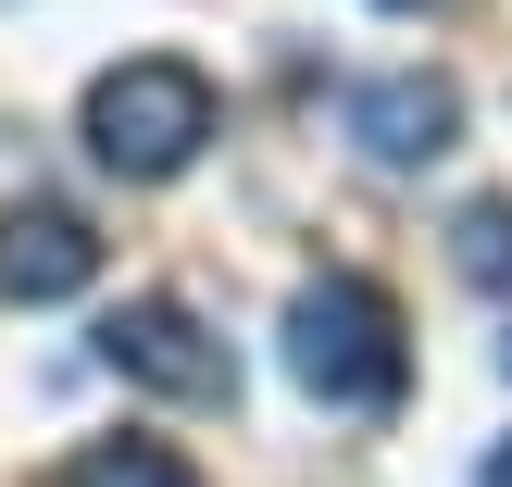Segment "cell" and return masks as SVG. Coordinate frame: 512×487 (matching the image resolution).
I'll list each match as a JSON object with an SVG mask.
<instances>
[{
  "label": "cell",
  "instance_id": "obj_10",
  "mask_svg": "<svg viewBox=\"0 0 512 487\" xmlns=\"http://www.w3.org/2000/svg\"><path fill=\"white\" fill-rule=\"evenodd\" d=\"M500 363H512V338H500Z\"/></svg>",
  "mask_w": 512,
  "mask_h": 487
},
{
  "label": "cell",
  "instance_id": "obj_6",
  "mask_svg": "<svg viewBox=\"0 0 512 487\" xmlns=\"http://www.w3.org/2000/svg\"><path fill=\"white\" fill-rule=\"evenodd\" d=\"M63 487H200V475L175 463L163 438H100V450H88V463H75Z\"/></svg>",
  "mask_w": 512,
  "mask_h": 487
},
{
  "label": "cell",
  "instance_id": "obj_9",
  "mask_svg": "<svg viewBox=\"0 0 512 487\" xmlns=\"http://www.w3.org/2000/svg\"><path fill=\"white\" fill-rule=\"evenodd\" d=\"M388 13H425V0H388Z\"/></svg>",
  "mask_w": 512,
  "mask_h": 487
},
{
  "label": "cell",
  "instance_id": "obj_3",
  "mask_svg": "<svg viewBox=\"0 0 512 487\" xmlns=\"http://www.w3.org/2000/svg\"><path fill=\"white\" fill-rule=\"evenodd\" d=\"M100 363H113L125 388H150V400H188V413H200V400H238V363H225V338L188 313V300H163V288H150V300H125V313L100 325Z\"/></svg>",
  "mask_w": 512,
  "mask_h": 487
},
{
  "label": "cell",
  "instance_id": "obj_8",
  "mask_svg": "<svg viewBox=\"0 0 512 487\" xmlns=\"http://www.w3.org/2000/svg\"><path fill=\"white\" fill-rule=\"evenodd\" d=\"M488 487H512V438H500V450H488Z\"/></svg>",
  "mask_w": 512,
  "mask_h": 487
},
{
  "label": "cell",
  "instance_id": "obj_2",
  "mask_svg": "<svg viewBox=\"0 0 512 487\" xmlns=\"http://www.w3.org/2000/svg\"><path fill=\"white\" fill-rule=\"evenodd\" d=\"M200 138H213V75L175 63V50H138V63H113V75L88 88V163L125 175V188L188 175Z\"/></svg>",
  "mask_w": 512,
  "mask_h": 487
},
{
  "label": "cell",
  "instance_id": "obj_7",
  "mask_svg": "<svg viewBox=\"0 0 512 487\" xmlns=\"http://www.w3.org/2000/svg\"><path fill=\"white\" fill-rule=\"evenodd\" d=\"M450 263H463L475 288H512V200H475V213L450 225Z\"/></svg>",
  "mask_w": 512,
  "mask_h": 487
},
{
  "label": "cell",
  "instance_id": "obj_5",
  "mask_svg": "<svg viewBox=\"0 0 512 487\" xmlns=\"http://www.w3.org/2000/svg\"><path fill=\"white\" fill-rule=\"evenodd\" d=\"M100 275V238H88V213L75 200H0V300H75Z\"/></svg>",
  "mask_w": 512,
  "mask_h": 487
},
{
  "label": "cell",
  "instance_id": "obj_4",
  "mask_svg": "<svg viewBox=\"0 0 512 487\" xmlns=\"http://www.w3.org/2000/svg\"><path fill=\"white\" fill-rule=\"evenodd\" d=\"M350 138L375 150V163H450V138H463V88H450V75H363V88H350Z\"/></svg>",
  "mask_w": 512,
  "mask_h": 487
},
{
  "label": "cell",
  "instance_id": "obj_1",
  "mask_svg": "<svg viewBox=\"0 0 512 487\" xmlns=\"http://www.w3.org/2000/svg\"><path fill=\"white\" fill-rule=\"evenodd\" d=\"M288 375L325 413H388L413 388V338H400V300L375 275H313L288 300Z\"/></svg>",
  "mask_w": 512,
  "mask_h": 487
}]
</instances>
